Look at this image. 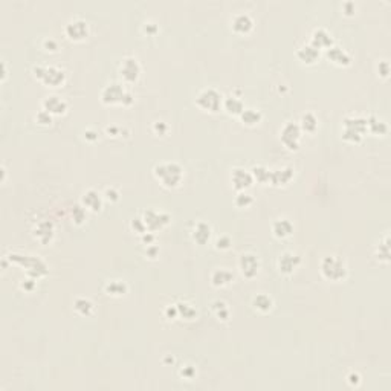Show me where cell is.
I'll use <instances>...</instances> for the list:
<instances>
[{"instance_id":"f907efd6","label":"cell","mask_w":391,"mask_h":391,"mask_svg":"<svg viewBox=\"0 0 391 391\" xmlns=\"http://www.w3.org/2000/svg\"><path fill=\"white\" fill-rule=\"evenodd\" d=\"M44 47L47 49V51H57V49H58V44H57L55 40L49 38V40H44Z\"/></svg>"},{"instance_id":"277c9868","label":"cell","mask_w":391,"mask_h":391,"mask_svg":"<svg viewBox=\"0 0 391 391\" xmlns=\"http://www.w3.org/2000/svg\"><path fill=\"white\" fill-rule=\"evenodd\" d=\"M32 72L37 80H40L44 86L49 87L61 86L66 80L64 70L57 66H35Z\"/></svg>"},{"instance_id":"e575fe53","label":"cell","mask_w":391,"mask_h":391,"mask_svg":"<svg viewBox=\"0 0 391 391\" xmlns=\"http://www.w3.org/2000/svg\"><path fill=\"white\" fill-rule=\"evenodd\" d=\"M212 310L215 313V316L218 318V320H222V321H226L228 318H229V307L225 301H214L212 303Z\"/></svg>"},{"instance_id":"11a10c76","label":"cell","mask_w":391,"mask_h":391,"mask_svg":"<svg viewBox=\"0 0 391 391\" xmlns=\"http://www.w3.org/2000/svg\"><path fill=\"white\" fill-rule=\"evenodd\" d=\"M86 138L92 141V139H96L98 136H96V133H95V132H92V130H87V132H86Z\"/></svg>"},{"instance_id":"5b68a950","label":"cell","mask_w":391,"mask_h":391,"mask_svg":"<svg viewBox=\"0 0 391 391\" xmlns=\"http://www.w3.org/2000/svg\"><path fill=\"white\" fill-rule=\"evenodd\" d=\"M11 261L23 266L26 269L28 275H31L32 278H40L44 277L47 274V266L43 260H40L38 257L34 255H20V254H11L9 255Z\"/></svg>"},{"instance_id":"d6986e66","label":"cell","mask_w":391,"mask_h":391,"mask_svg":"<svg viewBox=\"0 0 391 391\" xmlns=\"http://www.w3.org/2000/svg\"><path fill=\"white\" fill-rule=\"evenodd\" d=\"M327 58L335 63L336 66H349L352 63V57L350 54H347L342 47L338 46H330L327 49Z\"/></svg>"},{"instance_id":"4fadbf2b","label":"cell","mask_w":391,"mask_h":391,"mask_svg":"<svg viewBox=\"0 0 391 391\" xmlns=\"http://www.w3.org/2000/svg\"><path fill=\"white\" fill-rule=\"evenodd\" d=\"M231 182L234 184V188L238 190V191H244L248 190L252 184H254V176L249 170H244V168H234L232 173H231Z\"/></svg>"},{"instance_id":"e0dca14e","label":"cell","mask_w":391,"mask_h":391,"mask_svg":"<svg viewBox=\"0 0 391 391\" xmlns=\"http://www.w3.org/2000/svg\"><path fill=\"white\" fill-rule=\"evenodd\" d=\"M41 106H43V110L49 112L51 115H63L67 110V103L64 100H61L60 96H55V95L46 96L41 103Z\"/></svg>"},{"instance_id":"6da1fadb","label":"cell","mask_w":391,"mask_h":391,"mask_svg":"<svg viewBox=\"0 0 391 391\" xmlns=\"http://www.w3.org/2000/svg\"><path fill=\"white\" fill-rule=\"evenodd\" d=\"M153 173L164 187L175 188L181 184L184 178V168L176 162H162L155 165Z\"/></svg>"},{"instance_id":"d590c367","label":"cell","mask_w":391,"mask_h":391,"mask_svg":"<svg viewBox=\"0 0 391 391\" xmlns=\"http://www.w3.org/2000/svg\"><path fill=\"white\" fill-rule=\"evenodd\" d=\"M376 258L382 260V261H390V238H388V235H385L384 240L379 243Z\"/></svg>"},{"instance_id":"7402d4cb","label":"cell","mask_w":391,"mask_h":391,"mask_svg":"<svg viewBox=\"0 0 391 391\" xmlns=\"http://www.w3.org/2000/svg\"><path fill=\"white\" fill-rule=\"evenodd\" d=\"M297 57L306 63V64H313L315 61H318V58H320V49H316L315 46H312L310 43L309 44H304L298 49V52H297Z\"/></svg>"},{"instance_id":"ab89813d","label":"cell","mask_w":391,"mask_h":391,"mask_svg":"<svg viewBox=\"0 0 391 391\" xmlns=\"http://www.w3.org/2000/svg\"><path fill=\"white\" fill-rule=\"evenodd\" d=\"M35 121L38 122V124H41V126H49L52 122V115L49 112H46V110H40L35 115Z\"/></svg>"},{"instance_id":"83f0119b","label":"cell","mask_w":391,"mask_h":391,"mask_svg":"<svg viewBox=\"0 0 391 391\" xmlns=\"http://www.w3.org/2000/svg\"><path fill=\"white\" fill-rule=\"evenodd\" d=\"M223 107L225 110L229 113V115H241V112L244 110V104L241 100H238L237 96H228L225 98V101H223Z\"/></svg>"},{"instance_id":"2e32d148","label":"cell","mask_w":391,"mask_h":391,"mask_svg":"<svg viewBox=\"0 0 391 391\" xmlns=\"http://www.w3.org/2000/svg\"><path fill=\"white\" fill-rule=\"evenodd\" d=\"M81 205L86 209H90L93 212L100 211L103 208V196L98 193L96 190L90 188L81 196Z\"/></svg>"},{"instance_id":"9c48e42d","label":"cell","mask_w":391,"mask_h":391,"mask_svg":"<svg viewBox=\"0 0 391 391\" xmlns=\"http://www.w3.org/2000/svg\"><path fill=\"white\" fill-rule=\"evenodd\" d=\"M142 218H144V222H145V225H147V229L152 231V232L162 229L164 226H167V225L170 223V220H171L170 214L161 212V211H156V209H147V211H144Z\"/></svg>"},{"instance_id":"ee69618b","label":"cell","mask_w":391,"mask_h":391,"mask_svg":"<svg viewBox=\"0 0 391 391\" xmlns=\"http://www.w3.org/2000/svg\"><path fill=\"white\" fill-rule=\"evenodd\" d=\"M194 375H196V369H193L191 365H187V367H184V369L181 370V376L185 378V379H193Z\"/></svg>"},{"instance_id":"f6af8a7d","label":"cell","mask_w":391,"mask_h":391,"mask_svg":"<svg viewBox=\"0 0 391 391\" xmlns=\"http://www.w3.org/2000/svg\"><path fill=\"white\" fill-rule=\"evenodd\" d=\"M165 315H167V318H170V320H173V318H176V316L179 315L176 304H173V306H168V307L165 309Z\"/></svg>"},{"instance_id":"3957f363","label":"cell","mask_w":391,"mask_h":391,"mask_svg":"<svg viewBox=\"0 0 391 391\" xmlns=\"http://www.w3.org/2000/svg\"><path fill=\"white\" fill-rule=\"evenodd\" d=\"M101 101L104 104H124V106H129V104L133 103V95L122 87V84L110 83L101 92Z\"/></svg>"},{"instance_id":"30bf717a","label":"cell","mask_w":391,"mask_h":391,"mask_svg":"<svg viewBox=\"0 0 391 391\" xmlns=\"http://www.w3.org/2000/svg\"><path fill=\"white\" fill-rule=\"evenodd\" d=\"M238 267H240V272L246 278H254L258 274L260 258L255 254H252V252H244V254L240 255Z\"/></svg>"},{"instance_id":"bcb514c9","label":"cell","mask_w":391,"mask_h":391,"mask_svg":"<svg viewBox=\"0 0 391 391\" xmlns=\"http://www.w3.org/2000/svg\"><path fill=\"white\" fill-rule=\"evenodd\" d=\"M145 254L149 255L150 258H156V255L159 254V248L156 246V244H149V246H147Z\"/></svg>"},{"instance_id":"cb8c5ba5","label":"cell","mask_w":391,"mask_h":391,"mask_svg":"<svg viewBox=\"0 0 391 391\" xmlns=\"http://www.w3.org/2000/svg\"><path fill=\"white\" fill-rule=\"evenodd\" d=\"M211 231L212 229H211V226L208 223L199 222L193 229V240L196 243H199V244H205L211 238Z\"/></svg>"},{"instance_id":"816d5d0a","label":"cell","mask_w":391,"mask_h":391,"mask_svg":"<svg viewBox=\"0 0 391 391\" xmlns=\"http://www.w3.org/2000/svg\"><path fill=\"white\" fill-rule=\"evenodd\" d=\"M347 379H349L350 385H355V387H358L359 382H361V376H359L358 373H350V375L347 376Z\"/></svg>"},{"instance_id":"f1b7e54d","label":"cell","mask_w":391,"mask_h":391,"mask_svg":"<svg viewBox=\"0 0 391 391\" xmlns=\"http://www.w3.org/2000/svg\"><path fill=\"white\" fill-rule=\"evenodd\" d=\"M252 306L260 312H269L274 306V301L271 297L266 295V293H258V295H255L252 300Z\"/></svg>"},{"instance_id":"f5cc1de1","label":"cell","mask_w":391,"mask_h":391,"mask_svg":"<svg viewBox=\"0 0 391 391\" xmlns=\"http://www.w3.org/2000/svg\"><path fill=\"white\" fill-rule=\"evenodd\" d=\"M21 287L26 289V290H32V289L35 287V278H34V280H24V281L21 283Z\"/></svg>"},{"instance_id":"7a4b0ae2","label":"cell","mask_w":391,"mask_h":391,"mask_svg":"<svg viewBox=\"0 0 391 391\" xmlns=\"http://www.w3.org/2000/svg\"><path fill=\"white\" fill-rule=\"evenodd\" d=\"M321 274L329 281H341L347 275V266L338 255H327L321 261Z\"/></svg>"},{"instance_id":"681fc988","label":"cell","mask_w":391,"mask_h":391,"mask_svg":"<svg viewBox=\"0 0 391 391\" xmlns=\"http://www.w3.org/2000/svg\"><path fill=\"white\" fill-rule=\"evenodd\" d=\"M155 240H156V237H155V234H152V231L142 234V241L147 244H155Z\"/></svg>"},{"instance_id":"4316f807","label":"cell","mask_w":391,"mask_h":391,"mask_svg":"<svg viewBox=\"0 0 391 391\" xmlns=\"http://www.w3.org/2000/svg\"><path fill=\"white\" fill-rule=\"evenodd\" d=\"M106 292H107V295H112V297H122V295H126L129 287L124 281H121V280H112L106 284Z\"/></svg>"},{"instance_id":"4dcf8cb0","label":"cell","mask_w":391,"mask_h":391,"mask_svg":"<svg viewBox=\"0 0 391 391\" xmlns=\"http://www.w3.org/2000/svg\"><path fill=\"white\" fill-rule=\"evenodd\" d=\"M241 118V122L243 124H246V126H257L258 122L261 121V113L255 109H244L240 115Z\"/></svg>"},{"instance_id":"d4e9b609","label":"cell","mask_w":391,"mask_h":391,"mask_svg":"<svg viewBox=\"0 0 391 391\" xmlns=\"http://www.w3.org/2000/svg\"><path fill=\"white\" fill-rule=\"evenodd\" d=\"M234 280V275L228 269H215V271L211 274V283L215 287H223L226 284H229Z\"/></svg>"},{"instance_id":"c3c4849f","label":"cell","mask_w":391,"mask_h":391,"mask_svg":"<svg viewBox=\"0 0 391 391\" xmlns=\"http://www.w3.org/2000/svg\"><path fill=\"white\" fill-rule=\"evenodd\" d=\"M153 129L159 133V135H164L167 130H168V127H167V124L165 122H162V121H158V122H155V126H153Z\"/></svg>"},{"instance_id":"db71d44e","label":"cell","mask_w":391,"mask_h":391,"mask_svg":"<svg viewBox=\"0 0 391 391\" xmlns=\"http://www.w3.org/2000/svg\"><path fill=\"white\" fill-rule=\"evenodd\" d=\"M144 31H145V32H149V34H153V32H156V31H158V26H156L155 23H145Z\"/></svg>"},{"instance_id":"f35d334b","label":"cell","mask_w":391,"mask_h":391,"mask_svg":"<svg viewBox=\"0 0 391 391\" xmlns=\"http://www.w3.org/2000/svg\"><path fill=\"white\" fill-rule=\"evenodd\" d=\"M132 229L135 231V232H138V234H144V232H147V225H145V222H144V218L142 217H136V218H133L132 220Z\"/></svg>"},{"instance_id":"5bb4252c","label":"cell","mask_w":391,"mask_h":391,"mask_svg":"<svg viewBox=\"0 0 391 391\" xmlns=\"http://www.w3.org/2000/svg\"><path fill=\"white\" fill-rule=\"evenodd\" d=\"M300 263H301V258L292 251H286L278 257V269L286 275H289L295 271V269L300 266Z\"/></svg>"},{"instance_id":"8992f818","label":"cell","mask_w":391,"mask_h":391,"mask_svg":"<svg viewBox=\"0 0 391 391\" xmlns=\"http://www.w3.org/2000/svg\"><path fill=\"white\" fill-rule=\"evenodd\" d=\"M367 133V118L362 116H349L344 119L342 138L349 142H359Z\"/></svg>"},{"instance_id":"9a60e30c","label":"cell","mask_w":391,"mask_h":391,"mask_svg":"<svg viewBox=\"0 0 391 391\" xmlns=\"http://www.w3.org/2000/svg\"><path fill=\"white\" fill-rule=\"evenodd\" d=\"M54 232H55V229H54V223L51 220H41V222H38L37 226L34 228L35 238L43 244L51 243V240L54 238Z\"/></svg>"},{"instance_id":"ac0fdd59","label":"cell","mask_w":391,"mask_h":391,"mask_svg":"<svg viewBox=\"0 0 391 391\" xmlns=\"http://www.w3.org/2000/svg\"><path fill=\"white\" fill-rule=\"evenodd\" d=\"M310 44L315 46L316 49H323V47L329 49L330 46H333V38H332V35H330L326 29L318 28V29H315V31L312 32Z\"/></svg>"},{"instance_id":"1f68e13d","label":"cell","mask_w":391,"mask_h":391,"mask_svg":"<svg viewBox=\"0 0 391 391\" xmlns=\"http://www.w3.org/2000/svg\"><path fill=\"white\" fill-rule=\"evenodd\" d=\"M251 173L254 176V181L260 182V184H269L271 182V170L263 167V165H257L251 170Z\"/></svg>"},{"instance_id":"f546056e","label":"cell","mask_w":391,"mask_h":391,"mask_svg":"<svg viewBox=\"0 0 391 391\" xmlns=\"http://www.w3.org/2000/svg\"><path fill=\"white\" fill-rule=\"evenodd\" d=\"M300 129L307 132V133H313L318 129V118L313 113H304L301 115L300 119Z\"/></svg>"},{"instance_id":"8fae6325","label":"cell","mask_w":391,"mask_h":391,"mask_svg":"<svg viewBox=\"0 0 391 391\" xmlns=\"http://www.w3.org/2000/svg\"><path fill=\"white\" fill-rule=\"evenodd\" d=\"M66 35L70 40H84L89 35V24L83 18H73L66 24Z\"/></svg>"},{"instance_id":"74e56055","label":"cell","mask_w":391,"mask_h":391,"mask_svg":"<svg viewBox=\"0 0 391 391\" xmlns=\"http://www.w3.org/2000/svg\"><path fill=\"white\" fill-rule=\"evenodd\" d=\"M72 220L77 225H81L86 220V208L83 205H75L72 208Z\"/></svg>"},{"instance_id":"484cf974","label":"cell","mask_w":391,"mask_h":391,"mask_svg":"<svg viewBox=\"0 0 391 391\" xmlns=\"http://www.w3.org/2000/svg\"><path fill=\"white\" fill-rule=\"evenodd\" d=\"M367 130L372 132L373 135L382 136V135H385L388 132V126L385 124L382 119H379L378 116L372 115V116L367 118Z\"/></svg>"},{"instance_id":"52a82bcc","label":"cell","mask_w":391,"mask_h":391,"mask_svg":"<svg viewBox=\"0 0 391 391\" xmlns=\"http://www.w3.org/2000/svg\"><path fill=\"white\" fill-rule=\"evenodd\" d=\"M196 104L206 112H218L223 104V96L215 89H205L196 98Z\"/></svg>"},{"instance_id":"8d00e7d4","label":"cell","mask_w":391,"mask_h":391,"mask_svg":"<svg viewBox=\"0 0 391 391\" xmlns=\"http://www.w3.org/2000/svg\"><path fill=\"white\" fill-rule=\"evenodd\" d=\"M235 205L238 206V208H248V206H251L252 203H254V197L251 194H248V193H244V191H238V194L235 196Z\"/></svg>"},{"instance_id":"ffe728a7","label":"cell","mask_w":391,"mask_h":391,"mask_svg":"<svg viewBox=\"0 0 391 391\" xmlns=\"http://www.w3.org/2000/svg\"><path fill=\"white\" fill-rule=\"evenodd\" d=\"M231 23H232V29H234L235 32H238V34H246V32H249V31L252 29V26H254V20L251 18V15H249V14H244V12L234 15V18H232Z\"/></svg>"},{"instance_id":"44dd1931","label":"cell","mask_w":391,"mask_h":391,"mask_svg":"<svg viewBox=\"0 0 391 391\" xmlns=\"http://www.w3.org/2000/svg\"><path fill=\"white\" fill-rule=\"evenodd\" d=\"M293 178V168L292 167H283L278 170H271V184L275 187L286 185Z\"/></svg>"},{"instance_id":"7dc6e473","label":"cell","mask_w":391,"mask_h":391,"mask_svg":"<svg viewBox=\"0 0 391 391\" xmlns=\"http://www.w3.org/2000/svg\"><path fill=\"white\" fill-rule=\"evenodd\" d=\"M342 9H344V12L347 15H353L355 11H356V5L353 2H346L344 5H342Z\"/></svg>"},{"instance_id":"836d02e7","label":"cell","mask_w":391,"mask_h":391,"mask_svg":"<svg viewBox=\"0 0 391 391\" xmlns=\"http://www.w3.org/2000/svg\"><path fill=\"white\" fill-rule=\"evenodd\" d=\"M176 307H178L179 315H182L184 318H187V320H194V318L197 316V310H196V307L190 303L181 301V303L176 304Z\"/></svg>"},{"instance_id":"d6a6232c","label":"cell","mask_w":391,"mask_h":391,"mask_svg":"<svg viewBox=\"0 0 391 391\" xmlns=\"http://www.w3.org/2000/svg\"><path fill=\"white\" fill-rule=\"evenodd\" d=\"M73 309L83 316H89L93 312V303L87 298H77L73 301Z\"/></svg>"},{"instance_id":"7c38bea8","label":"cell","mask_w":391,"mask_h":391,"mask_svg":"<svg viewBox=\"0 0 391 391\" xmlns=\"http://www.w3.org/2000/svg\"><path fill=\"white\" fill-rule=\"evenodd\" d=\"M119 73H121L122 80L127 81V83L136 81L138 77H139V73H141V66L138 63V60L133 58V57L124 58V60H122V63H121Z\"/></svg>"},{"instance_id":"7bdbcfd3","label":"cell","mask_w":391,"mask_h":391,"mask_svg":"<svg viewBox=\"0 0 391 391\" xmlns=\"http://www.w3.org/2000/svg\"><path fill=\"white\" fill-rule=\"evenodd\" d=\"M378 72H379L381 77L387 78L388 73H390V64H388V61H379V64H378Z\"/></svg>"},{"instance_id":"60d3db41","label":"cell","mask_w":391,"mask_h":391,"mask_svg":"<svg viewBox=\"0 0 391 391\" xmlns=\"http://www.w3.org/2000/svg\"><path fill=\"white\" fill-rule=\"evenodd\" d=\"M231 243H232V241H231V238H229L228 235H220V237L215 240V248L225 251V249H229Z\"/></svg>"},{"instance_id":"b9f144b4","label":"cell","mask_w":391,"mask_h":391,"mask_svg":"<svg viewBox=\"0 0 391 391\" xmlns=\"http://www.w3.org/2000/svg\"><path fill=\"white\" fill-rule=\"evenodd\" d=\"M104 197H106L107 200H110V202H116V200L119 199V193H118L113 187H110V188H106Z\"/></svg>"},{"instance_id":"ba28073f","label":"cell","mask_w":391,"mask_h":391,"mask_svg":"<svg viewBox=\"0 0 391 391\" xmlns=\"http://www.w3.org/2000/svg\"><path fill=\"white\" fill-rule=\"evenodd\" d=\"M301 138V129L297 122H286L281 129V142L287 147L289 150H298Z\"/></svg>"},{"instance_id":"603a6c76","label":"cell","mask_w":391,"mask_h":391,"mask_svg":"<svg viewBox=\"0 0 391 391\" xmlns=\"http://www.w3.org/2000/svg\"><path fill=\"white\" fill-rule=\"evenodd\" d=\"M272 232L278 238H286L293 232V225L287 218H278L272 223Z\"/></svg>"}]
</instances>
